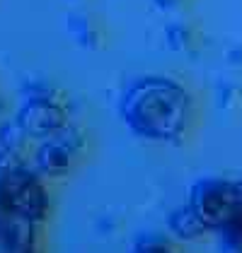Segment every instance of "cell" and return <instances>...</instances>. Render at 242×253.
Wrapping results in <instances>:
<instances>
[{
    "label": "cell",
    "mask_w": 242,
    "mask_h": 253,
    "mask_svg": "<svg viewBox=\"0 0 242 253\" xmlns=\"http://www.w3.org/2000/svg\"><path fill=\"white\" fill-rule=\"evenodd\" d=\"M119 116L133 135L153 142H182L191 130L194 99L189 89L165 75L133 80L119 99Z\"/></svg>",
    "instance_id": "1"
},
{
    "label": "cell",
    "mask_w": 242,
    "mask_h": 253,
    "mask_svg": "<svg viewBox=\"0 0 242 253\" xmlns=\"http://www.w3.org/2000/svg\"><path fill=\"white\" fill-rule=\"evenodd\" d=\"M0 208L10 217L41 224L49 217L51 198L39 171L20 164L0 176Z\"/></svg>",
    "instance_id": "2"
},
{
    "label": "cell",
    "mask_w": 242,
    "mask_h": 253,
    "mask_svg": "<svg viewBox=\"0 0 242 253\" xmlns=\"http://www.w3.org/2000/svg\"><path fill=\"white\" fill-rule=\"evenodd\" d=\"M194 212L203 219V224L216 232L223 222H228L240 210V188L238 181L221 178V176H206L191 183L189 200Z\"/></svg>",
    "instance_id": "3"
},
{
    "label": "cell",
    "mask_w": 242,
    "mask_h": 253,
    "mask_svg": "<svg viewBox=\"0 0 242 253\" xmlns=\"http://www.w3.org/2000/svg\"><path fill=\"white\" fill-rule=\"evenodd\" d=\"M87 150V133L78 123H65L59 133L44 137L41 145L37 147L34 164L41 176L49 178H60V176L70 174L78 157Z\"/></svg>",
    "instance_id": "4"
},
{
    "label": "cell",
    "mask_w": 242,
    "mask_h": 253,
    "mask_svg": "<svg viewBox=\"0 0 242 253\" xmlns=\"http://www.w3.org/2000/svg\"><path fill=\"white\" fill-rule=\"evenodd\" d=\"M15 121L29 135V140H44L59 133L70 121V116H68V106L63 97H29L22 99Z\"/></svg>",
    "instance_id": "5"
},
{
    "label": "cell",
    "mask_w": 242,
    "mask_h": 253,
    "mask_svg": "<svg viewBox=\"0 0 242 253\" xmlns=\"http://www.w3.org/2000/svg\"><path fill=\"white\" fill-rule=\"evenodd\" d=\"M0 253H41L39 244V224L2 217L0 219Z\"/></svg>",
    "instance_id": "6"
},
{
    "label": "cell",
    "mask_w": 242,
    "mask_h": 253,
    "mask_svg": "<svg viewBox=\"0 0 242 253\" xmlns=\"http://www.w3.org/2000/svg\"><path fill=\"white\" fill-rule=\"evenodd\" d=\"M167 229L180 241H196V239H203L206 234H211V229L203 224V219L194 212V208L189 203L175 208L167 214Z\"/></svg>",
    "instance_id": "7"
},
{
    "label": "cell",
    "mask_w": 242,
    "mask_h": 253,
    "mask_svg": "<svg viewBox=\"0 0 242 253\" xmlns=\"http://www.w3.org/2000/svg\"><path fill=\"white\" fill-rule=\"evenodd\" d=\"M65 27H68V34L73 37V41L80 46V48H87V51H100L102 43H104V32L97 24V20L87 12H80V10H73L65 20Z\"/></svg>",
    "instance_id": "8"
},
{
    "label": "cell",
    "mask_w": 242,
    "mask_h": 253,
    "mask_svg": "<svg viewBox=\"0 0 242 253\" xmlns=\"http://www.w3.org/2000/svg\"><path fill=\"white\" fill-rule=\"evenodd\" d=\"M165 43L175 53H186L196 43V32L184 22H172V24L165 27Z\"/></svg>",
    "instance_id": "9"
},
{
    "label": "cell",
    "mask_w": 242,
    "mask_h": 253,
    "mask_svg": "<svg viewBox=\"0 0 242 253\" xmlns=\"http://www.w3.org/2000/svg\"><path fill=\"white\" fill-rule=\"evenodd\" d=\"M228 253H242V208L216 229Z\"/></svg>",
    "instance_id": "10"
},
{
    "label": "cell",
    "mask_w": 242,
    "mask_h": 253,
    "mask_svg": "<svg viewBox=\"0 0 242 253\" xmlns=\"http://www.w3.org/2000/svg\"><path fill=\"white\" fill-rule=\"evenodd\" d=\"M29 142V135L22 130V126L17 121H10V123H0V145L5 150H10L12 155H20L24 152V145Z\"/></svg>",
    "instance_id": "11"
},
{
    "label": "cell",
    "mask_w": 242,
    "mask_h": 253,
    "mask_svg": "<svg viewBox=\"0 0 242 253\" xmlns=\"http://www.w3.org/2000/svg\"><path fill=\"white\" fill-rule=\"evenodd\" d=\"M128 253H180V249L160 234H141Z\"/></svg>",
    "instance_id": "12"
},
{
    "label": "cell",
    "mask_w": 242,
    "mask_h": 253,
    "mask_svg": "<svg viewBox=\"0 0 242 253\" xmlns=\"http://www.w3.org/2000/svg\"><path fill=\"white\" fill-rule=\"evenodd\" d=\"M240 89L230 82H221L218 84V106L223 111H235L240 106Z\"/></svg>",
    "instance_id": "13"
},
{
    "label": "cell",
    "mask_w": 242,
    "mask_h": 253,
    "mask_svg": "<svg viewBox=\"0 0 242 253\" xmlns=\"http://www.w3.org/2000/svg\"><path fill=\"white\" fill-rule=\"evenodd\" d=\"M29 97H63L59 87L49 84V82H27L22 87V99Z\"/></svg>",
    "instance_id": "14"
},
{
    "label": "cell",
    "mask_w": 242,
    "mask_h": 253,
    "mask_svg": "<svg viewBox=\"0 0 242 253\" xmlns=\"http://www.w3.org/2000/svg\"><path fill=\"white\" fill-rule=\"evenodd\" d=\"M20 164H24L20 155H12L10 150H5L0 145V176L5 174V171H10V169H15V167H20Z\"/></svg>",
    "instance_id": "15"
},
{
    "label": "cell",
    "mask_w": 242,
    "mask_h": 253,
    "mask_svg": "<svg viewBox=\"0 0 242 253\" xmlns=\"http://www.w3.org/2000/svg\"><path fill=\"white\" fill-rule=\"evenodd\" d=\"M189 0H153V5L158 7V10H165V12H172V10H180L184 7Z\"/></svg>",
    "instance_id": "16"
},
{
    "label": "cell",
    "mask_w": 242,
    "mask_h": 253,
    "mask_svg": "<svg viewBox=\"0 0 242 253\" xmlns=\"http://www.w3.org/2000/svg\"><path fill=\"white\" fill-rule=\"evenodd\" d=\"M228 60H230V63H240L242 60V48L240 46H235L233 51H228Z\"/></svg>",
    "instance_id": "17"
},
{
    "label": "cell",
    "mask_w": 242,
    "mask_h": 253,
    "mask_svg": "<svg viewBox=\"0 0 242 253\" xmlns=\"http://www.w3.org/2000/svg\"><path fill=\"white\" fill-rule=\"evenodd\" d=\"M238 188H240V208H242V181H238Z\"/></svg>",
    "instance_id": "18"
},
{
    "label": "cell",
    "mask_w": 242,
    "mask_h": 253,
    "mask_svg": "<svg viewBox=\"0 0 242 253\" xmlns=\"http://www.w3.org/2000/svg\"><path fill=\"white\" fill-rule=\"evenodd\" d=\"M2 217H7V212H5V210L0 208V219H2Z\"/></svg>",
    "instance_id": "19"
},
{
    "label": "cell",
    "mask_w": 242,
    "mask_h": 253,
    "mask_svg": "<svg viewBox=\"0 0 242 253\" xmlns=\"http://www.w3.org/2000/svg\"><path fill=\"white\" fill-rule=\"evenodd\" d=\"M0 116H2V101H0Z\"/></svg>",
    "instance_id": "20"
},
{
    "label": "cell",
    "mask_w": 242,
    "mask_h": 253,
    "mask_svg": "<svg viewBox=\"0 0 242 253\" xmlns=\"http://www.w3.org/2000/svg\"><path fill=\"white\" fill-rule=\"evenodd\" d=\"M73 2H78V0H73Z\"/></svg>",
    "instance_id": "21"
}]
</instances>
